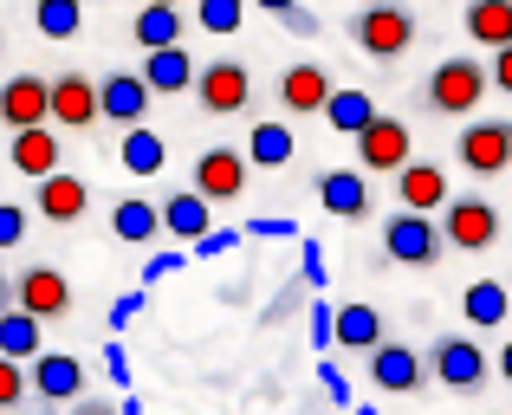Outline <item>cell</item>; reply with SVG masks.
<instances>
[{"mask_svg":"<svg viewBox=\"0 0 512 415\" xmlns=\"http://www.w3.org/2000/svg\"><path fill=\"white\" fill-rule=\"evenodd\" d=\"M344 33H350V46L357 52H370V59H402V52L415 46V13L402 7V0H370V7H357L344 20Z\"/></svg>","mask_w":512,"mask_h":415,"instance_id":"6da1fadb","label":"cell"},{"mask_svg":"<svg viewBox=\"0 0 512 415\" xmlns=\"http://www.w3.org/2000/svg\"><path fill=\"white\" fill-rule=\"evenodd\" d=\"M487 91H493V72L480 59H467V52H454V59H441L435 72H428L422 104L435 117H467L474 104H487Z\"/></svg>","mask_w":512,"mask_h":415,"instance_id":"7a4b0ae2","label":"cell"},{"mask_svg":"<svg viewBox=\"0 0 512 415\" xmlns=\"http://www.w3.org/2000/svg\"><path fill=\"white\" fill-rule=\"evenodd\" d=\"M441 253H448V240H441V221H435V214L396 208L383 221V260L389 266H441Z\"/></svg>","mask_w":512,"mask_h":415,"instance_id":"3957f363","label":"cell"},{"mask_svg":"<svg viewBox=\"0 0 512 415\" xmlns=\"http://www.w3.org/2000/svg\"><path fill=\"white\" fill-rule=\"evenodd\" d=\"M467 176H506L512 169V124L506 117H467V130L454 137Z\"/></svg>","mask_w":512,"mask_h":415,"instance_id":"277c9868","label":"cell"},{"mask_svg":"<svg viewBox=\"0 0 512 415\" xmlns=\"http://www.w3.org/2000/svg\"><path fill=\"white\" fill-rule=\"evenodd\" d=\"M363 370H370V383L383 396H422L428 383H435V370H428V357L415 351V344H376L370 357H363Z\"/></svg>","mask_w":512,"mask_h":415,"instance_id":"5b68a950","label":"cell"},{"mask_svg":"<svg viewBox=\"0 0 512 415\" xmlns=\"http://www.w3.org/2000/svg\"><path fill=\"white\" fill-rule=\"evenodd\" d=\"M441 240H448L454 253H487L493 240H500V208H493L487 195H454V202L441 208Z\"/></svg>","mask_w":512,"mask_h":415,"instance_id":"8992f818","label":"cell"},{"mask_svg":"<svg viewBox=\"0 0 512 415\" xmlns=\"http://www.w3.org/2000/svg\"><path fill=\"white\" fill-rule=\"evenodd\" d=\"M428 370H435V383H448V390L474 396L480 383L493 377V357L480 351L467 331H448V338H435V351H428Z\"/></svg>","mask_w":512,"mask_h":415,"instance_id":"52a82bcc","label":"cell"},{"mask_svg":"<svg viewBox=\"0 0 512 415\" xmlns=\"http://www.w3.org/2000/svg\"><path fill=\"white\" fill-rule=\"evenodd\" d=\"M13 305L33 312L39 325H59V318H72V279L59 266H20L13 273Z\"/></svg>","mask_w":512,"mask_h":415,"instance_id":"ba28073f","label":"cell"},{"mask_svg":"<svg viewBox=\"0 0 512 415\" xmlns=\"http://www.w3.org/2000/svg\"><path fill=\"white\" fill-rule=\"evenodd\" d=\"M195 98H201V111H208V117H234V111H247V104H253V72L240 59H208V65H201V78H195Z\"/></svg>","mask_w":512,"mask_h":415,"instance_id":"9c48e42d","label":"cell"},{"mask_svg":"<svg viewBox=\"0 0 512 415\" xmlns=\"http://www.w3.org/2000/svg\"><path fill=\"white\" fill-rule=\"evenodd\" d=\"M415 163V137L402 117H376L370 130L357 137V169H376V176H402Z\"/></svg>","mask_w":512,"mask_h":415,"instance_id":"30bf717a","label":"cell"},{"mask_svg":"<svg viewBox=\"0 0 512 415\" xmlns=\"http://www.w3.org/2000/svg\"><path fill=\"white\" fill-rule=\"evenodd\" d=\"M26 377H33V396L46 409H72L78 396H85V364H78L72 351H39L33 364H26Z\"/></svg>","mask_w":512,"mask_h":415,"instance_id":"8fae6325","label":"cell"},{"mask_svg":"<svg viewBox=\"0 0 512 415\" xmlns=\"http://www.w3.org/2000/svg\"><path fill=\"white\" fill-rule=\"evenodd\" d=\"M195 195H208V202H240V195H247V150L208 143V150L195 156Z\"/></svg>","mask_w":512,"mask_h":415,"instance_id":"7c38bea8","label":"cell"},{"mask_svg":"<svg viewBox=\"0 0 512 415\" xmlns=\"http://www.w3.org/2000/svg\"><path fill=\"white\" fill-rule=\"evenodd\" d=\"M0 124H7V130L52 124V78H39V72L7 78V85H0Z\"/></svg>","mask_w":512,"mask_h":415,"instance_id":"4fadbf2b","label":"cell"},{"mask_svg":"<svg viewBox=\"0 0 512 415\" xmlns=\"http://www.w3.org/2000/svg\"><path fill=\"white\" fill-rule=\"evenodd\" d=\"M104 104H98V78L91 72H59L52 78V124L59 130H98Z\"/></svg>","mask_w":512,"mask_h":415,"instance_id":"5bb4252c","label":"cell"},{"mask_svg":"<svg viewBox=\"0 0 512 415\" xmlns=\"http://www.w3.org/2000/svg\"><path fill=\"white\" fill-rule=\"evenodd\" d=\"M98 104H104V117H111V124L137 130L143 117H150L156 91L143 85V72H104V85H98Z\"/></svg>","mask_w":512,"mask_h":415,"instance_id":"9a60e30c","label":"cell"},{"mask_svg":"<svg viewBox=\"0 0 512 415\" xmlns=\"http://www.w3.org/2000/svg\"><path fill=\"white\" fill-rule=\"evenodd\" d=\"M59 124H39V130H13V143H7V163L20 169L26 182H46V176H59Z\"/></svg>","mask_w":512,"mask_h":415,"instance_id":"2e32d148","label":"cell"},{"mask_svg":"<svg viewBox=\"0 0 512 415\" xmlns=\"http://www.w3.org/2000/svg\"><path fill=\"white\" fill-rule=\"evenodd\" d=\"M331 72L325 65H312V59H299V65H286V72H279V104H286L292 117H312V111H325L331 104Z\"/></svg>","mask_w":512,"mask_h":415,"instance_id":"e0dca14e","label":"cell"},{"mask_svg":"<svg viewBox=\"0 0 512 415\" xmlns=\"http://www.w3.org/2000/svg\"><path fill=\"white\" fill-rule=\"evenodd\" d=\"M318 208L338 214V221H363V214L376 208L363 169H325V176H318Z\"/></svg>","mask_w":512,"mask_h":415,"instance_id":"ac0fdd59","label":"cell"},{"mask_svg":"<svg viewBox=\"0 0 512 415\" xmlns=\"http://www.w3.org/2000/svg\"><path fill=\"white\" fill-rule=\"evenodd\" d=\"M396 202L409 208V214H435V208H448L454 195H448V169L441 163H409L396 176Z\"/></svg>","mask_w":512,"mask_h":415,"instance_id":"d6986e66","label":"cell"},{"mask_svg":"<svg viewBox=\"0 0 512 415\" xmlns=\"http://www.w3.org/2000/svg\"><path fill=\"white\" fill-rule=\"evenodd\" d=\"M195 78H201L195 52H182V46H169V52H143V85H150L156 98H182V91H195Z\"/></svg>","mask_w":512,"mask_h":415,"instance_id":"ffe728a7","label":"cell"},{"mask_svg":"<svg viewBox=\"0 0 512 415\" xmlns=\"http://www.w3.org/2000/svg\"><path fill=\"white\" fill-rule=\"evenodd\" d=\"M163 234L169 240H188V247L208 240L214 234V202H208V195H195V189H175L169 202H163Z\"/></svg>","mask_w":512,"mask_h":415,"instance_id":"44dd1931","label":"cell"},{"mask_svg":"<svg viewBox=\"0 0 512 415\" xmlns=\"http://www.w3.org/2000/svg\"><path fill=\"white\" fill-rule=\"evenodd\" d=\"M33 189H39V195H33V208L46 214L52 227H72L78 214L91 208V189H85L78 176H65V169H59V176H46V182H33Z\"/></svg>","mask_w":512,"mask_h":415,"instance_id":"7402d4cb","label":"cell"},{"mask_svg":"<svg viewBox=\"0 0 512 415\" xmlns=\"http://www.w3.org/2000/svg\"><path fill=\"white\" fill-rule=\"evenodd\" d=\"M467 39L487 52H506L512 46V0H467Z\"/></svg>","mask_w":512,"mask_h":415,"instance_id":"603a6c76","label":"cell"},{"mask_svg":"<svg viewBox=\"0 0 512 415\" xmlns=\"http://www.w3.org/2000/svg\"><path fill=\"white\" fill-rule=\"evenodd\" d=\"M292 156H299V137H292V124H279V117H260V124L247 130V163L286 169Z\"/></svg>","mask_w":512,"mask_h":415,"instance_id":"cb8c5ba5","label":"cell"},{"mask_svg":"<svg viewBox=\"0 0 512 415\" xmlns=\"http://www.w3.org/2000/svg\"><path fill=\"white\" fill-rule=\"evenodd\" d=\"M111 234L124 240V247H150V240L163 234V208L143 202V195H124V202L111 208Z\"/></svg>","mask_w":512,"mask_h":415,"instance_id":"d4e9b609","label":"cell"},{"mask_svg":"<svg viewBox=\"0 0 512 415\" xmlns=\"http://www.w3.org/2000/svg\"><path fill=\"white\" fill-rule=\"evenodd\" d=\"M39 351H46V325H39L33 312H20V305H7V312H0V357L33 364Z\"/></svg>","mask_w":512,"mask_h":415,"instance_id":"484cf974","label":"cell"},{"mask_svg":"<svg viewBox=\"0 0 512 415\" xmlns=\"http://www.w3.org/2000/svg\"><path fill=\"white\" fill-rule=\"evenodd\" d=\"M461 312H467V325H474V331H500L506 312H512V292L500 286V279H474V286L461 292Z\"/></svg>","mask_w":512,"mask_h":415,"instance_id":"4316f807","label":"cell"},{"mask_svg":"<svg viewBox=\"0 0 512 415\" xmlns=\"http://www.w3.org/2000/svg\"><path fill=\"white\" fill-rule=\"evenodd\" d=\"M376 344H389L383 338V312H376V305H338V351H363L370 357Z\"/></svg>","mask_w":512,"mask_h":415,"instance_id":"83f0119b","label":"cell"},{"mask_svg":"<svg viewBox=\"0 0 512 415\" xmlns=\"http://www.w3.org/2000/svg\"><path fill=\"white\" fill-rule=\"evenodd\" d=\"M130 39H137L143 52L182 46V7H137V20H130Z\"/></svg>","mask_w":512,"mask_h":415,"instance_id":"f1b7e54d","label":"cell"},{"mask_svg":"<svg viewBox=\"0 0 512 415\" xmlns=\"http://www.w3.org/2000/svg\"><path fill=\"white\" fill-rule=\"evenodd\" d=\"M376 117H383V111H376L370 91H331V104H325V124L344 130V137H363Z\"/></svg>","mask_w":512,"mask_h":415,"instance_id":"f546056e","label":"cell"},{"mask_svg":"<svg viewBox=\"0 0 512 415\" xmlns=\"http://www.w3.org/2000/svg\"><path fill=\"white\" fill-rule=\"evenodd\" d=\"M117 156H124V169L130 176H156V169L169 163V150H163V137H156L150 124H137V130H124V143H117Z\"/></svg>","mask_w":512,"mask_h":415,"instance_id":"4dcf8cb0","label":"cell"},{"mask_svg":"<svg viewBox=\"0 0 512 415\" xmlns=\"http://www.w3.org/2000/svg\"><path fill=\"white\" fill-rule=\"evenodd\" d=\"M33 26L46 39H78L85 33V0H33Z\"/></svg>","mask_w":512,"mask_h":415,"instance_id":"1f68e13d","label":"cell"},{"mask_svg":"<svg viewBox=\"0 0 512 415\" xmlns=\"http://www.w3.org/2000/svg\"><path fill=\"white\" fill-rule=\"evenodd\" d=\"M195 20H201V33L234 39L240 26H247V0H201V7H195Z\"/></svg>","mask_w":512,"mask_h":415,"instance_id":"d6a6232c","label":"cell"},{"mask_svg":"<svg viewBox=\"0 0 512 415\" xmlns=\"http://www.w3.org/2000/svg\"><path fill=\"white\" fill-rule=\"evenodd\" d=\"M26 396H33V377H26V364L0 357V415H7V409H20Z\"/></svg>","mask_w":512,"mask_h":415,"instance_id":"836d02e7","label":"cell"},{"mask_svg":"<svg viewBox=\"0 0 512 415\" xmlns=\"http://www.w3.org/2000/svg\"><path fill=\"white\" fill-rule=\"evenodd\" d=\"M312 344L318 351H338V305L325 292H312Z\"/></svg>","mask_w":512,"mask_h":415,"instance_id":"e575fe53","label":"cell"},{"mask_svg":"<svg viewBox=\"0 0 512 415\" xmlns=\"http://www.w3.org/2000/svg\"><path fill=\"white\" fill-rule=\"evenodd\" d=\"M305 292H312V286H305V279H292V286H286V292H279V299H273V305H266V312H260V318H266V325H286V318H292V312H299V305H305Z\"/></svg>","mask_w":512,"mask_h":415,"instance_id":"d590c367","label":"cell"},{"mask_svg":"<svg viewBox=\"0 0 512 415\" xmlns=\"http://www.w3.org/2000/svg\"><path fill=\"white\" fill-rule=\"evenodd\" d=\"M299 279L312 292H325V247H318V240H305V247H299Z\"/></svg>","mask_w":512,"mask_h":415,"instance_id":"8d00e7d4","label":"cell"},{"mask_svg":"<svg viewBox=\"0 0 512 415\" xmlns=\"http://www.w3.org/2000/svg\"><path fill=\"white\" fill-rule=\"evenodd\" d=\"M26 240V208H13V202H0V253H13Z\"/></svg>","mask_w":512,"mask_h":415,"instance_id":"74e56055","label":"cell"},{"mask_svg":"<svg viewBox=\"0 0 512 415\" xmlns=\"http://www.w3.org/2000/svg\"><path fill=\"white\" fill-rule=\"evenodd\" d=\"M279 26H286L292 39H318V33H325V20H318L312 7H292V13H279Z\"/></svg>","mask_w":512,"mask_h":415,"instance_id":"f35d334b","label":"cell"},{"mask_svg":"<svg viewBox=\"0 0 512 415\" xmlns=\"http://www.w3.org/2000/svg\"><path fill=\"white\" fill-rule=\"evenodd\" d=\"M234 240H240V234H227V227H214L208 240H195V260H221V253L234 247Z\"/></svg>","mask_w":512,"mask_h":415,"instance_id":"ab89813d","label":"cell"},{"mask_svg":"<svg viewBox=\"0 0 512 415\" xmlns=\"http://www.w3.org/2000/svg\"><path fill=\"white\" fill-rule=\"evenodd\" d=\"M182 260H188V253H175V247H169V253H156V260L143 266V286H156V279H169V273H175Z\"/></svg>","mask_w":512,"mask_h":415,"instance_id":"60d3db41","label":"cell"},{"mask_svg":"<svg viewBox=\"0 0 512 415\" xmlns=\"http://www.w3.org/2000/svg\"><path fill=\"white\" fill-rule=\"evenodd\" d=\"M318 383H325L331 403H350V383H344V370H338V364H318Z\"/></svg>","mask_w":512,"mask_h":415,"instance_id":"b9f144b4","label":"cell"},{"mask_svg":"<svg viewBox=\"0 0 512 415\" xmlns=\"http://www.w3.org/2000/svg\"><path fill=\"white\" fill-rule=\"evenodd\" d=\"M104 370H111V383H117V390L130 383V357H124V344H104Z\"/></svg>","mask_w":512,"mask_h":415,"instance_id":"7bdbcfd3","label":"cell"},{"mask_svg":"<svg viewBox=\"0 0 512 415\" xmlns=\"http://www.w3.org/2000/svg\"><path fill=\"white\" fill-rule=\"evenodd\" d=\"M137 312H143V292H124V299L111 305V331H124V325H130Z\"/></svg>","mask_w":512,"mask_h":415,"instance_id":"ee69618b","label":"cell"},{"mask_svg":"<svg viewBox=\"0 0 512 415\" xmlns=\"http://www.w3.org/2000/svg\"><path fill=\"white\" fill-rule=\"evenodd\" d=\"M487 72H493V91H506V98H512V46H506V52H493Z\"/></svg>","mask_w":512,"mask_h":415,"instance_id":"f6af8a7d","label":"cell"},{"mask_svg":"<svg viewBox=\"0 0 512 415\" xmlns=\"http://www.w3.org/2000/svg\"><path fill=\"white\" fill-rule=\"evenodd\" d=\"M247 240H292V221H247Z\"/></svg>","mask_w":512,"mask_h":415,"instance_id":"bcb514c9","label":"cell"},{"mask_svg":"<svg viewBox=\"0 0 512 415\" xmlns=\"http://www.w3.org/2000/svg\"><path fill=\"white\" fill-rule=\"evenodd\" d=\"M72 415H117V403H104V396H78Z\"/></svg>","mask_w":512,"mask_h":415,"instance_id":"7dc6e473","label":"cell"},{"mask_svg":"<svg viewBox=\"0 0 512 415\" xmlns=\"http://www.w3.org/2000/svg\"><path fill=\"white\" fill-rule=\"evenodd\" d=\"M493 370H500V377H506V383H512V338H506V344H500V357H493Z\"/></svg>","mask_w":512,"mask_h":415,"instance_id":"c3c4849f","label":"cell"},{"mask_svg":"<svg viewBox=\"0 0 512 415\" xmlns=\"http://www.w3.org/2000/svg\"><path fill=\"white\" fill-rule=\"evenodd\" d=\"M266 13H292V7H305V0H260Z\"/></svg>","mask_w":512,"mask_h":415,"instance_id":"681fc988","label":"cell"},{"mask_svg":"<svg viewBox=\"0 0 512 415\" xmlns=\"http://www.w3.org/2000/svg\"><path fill=\"white\" fill-rule=\"evenodd\" d=\"M117 415H143V403H137V396H124V403H117Z\"/></svg>","mask_w":512,"mask_h":415,"instance_id":"f907efd6","label":"cell"},{"mask_svg":"<svg viewBox=\"0 0 512 415\" xmlns=\"http://www.w3.org/2000/svg\"><path fill=\"white\" fill-rule=\"evenodd\" d=\"M7 305H13V279H0V312H7Z\"/></svg>","mask_w":512,"mask_h":415,"instance_id":"816d5d0a","label":"cell"},{"mask_svg":"<svg viewBox=\"0 0 512 415\" xmlns=\"http://www.w3.org/2000/svg\"><path fill=\"white\" fill-rule=\"evenodd\" d=\"M143 7H175V0H143Z\"/></svg>","mask_w":512,"mask_h":415,"instance_id":"f5cc1de1","label":"cell"},{"mask_svg":"<svg viewBox=\"0 0 512 415\" xmlns=\"http://www.w3.org/2000/svg\"><path fill=\"white\" fill-rule=\"evenodd\" d=\"M357 415H383V409H370V403H363V409H357Z\"/></svg>","mask_w":512,"mask_h":415,"instance_id":"db71d44e","label":"cell"},{"mask_svg":"<svg viewBox=\"0 0 512 415\" xmlns=\"http://www.w3.org/2000/svg\"><path fill=\"white\" fill-rule=\"evenodd\" d=\"M0 52H7V33H0Z\"/></svg>","mask_w":512,"mask_h":415,"instance_id":"11a10c76","label":"cell"},{"mask_svg":"<svg viewBox=\"0 0 512 415\" xmlns=\"http://www.w3.org/2000/svg\"><path fill=\"white\" fill-rule=\"evenodd\" d=\"M363 7H370V0H363Z\"/></svg>","mask_w":512,"mask_h":415,"instance_id":"9f6ffc18","label":"cell"},{"mask_svg":"<svg viewBox=\"0 0 512 415\" xmlns=\"http://www.w3.org/2000/svg\"><path fill=\"white\" fill-rule=\"evenodd\" d=\"M46 415H52V409H46Z\"/></svg>","mask_w":512,"mask_h":415,"instance_id":"6f0895ef","label":"cell"}]
</instances>
